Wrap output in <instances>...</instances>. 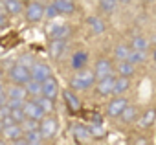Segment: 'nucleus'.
<instances>
[{
	"label": "nucleus",
	"instance_id": "obj_1",
	"mask_svg": "<svg viewBox=\"0 0 156 145\" xmlns=\"http://www.w3.org/2000/svg\"><path fill=\"white\" fill-rule=\"evenodd\" d=\"M96 81H98L96 72H90V70H85L83 68V70H77V74L73 77H70V87L73 90L83 92V90H88Z\"/></svg>",
	"mask_w": 156,
	"mask_h": 145
},
{
	"label": "nucleus",
	"instance_id": "obj_2",
	"mask_svg": "<svg viewBox=\"0 0 156 145\" xmlns=\"http://www.w3.org/2000/svg\"><path fill=\"white\" fill-rule=\"evenodd\" d=\"M9 79H11V83L26 85V83L31 79L30 66H24V64H20V62L13 64V66H11V70H9Z\"/></svg>",
	"mask_w": 156,
	"mask_h": 145
},
{
	"label": "nucleus",
	"instance_id": "obj_3",
	"mask_svg": "<svg viewBox=\"0 0 156 145\" xmlns=\"http://www.w3.org/2000/svg\"><path fill=\"white\" fill-rule=\"evenodd\" d=\"M46 15V9L41 2H31L28 8H26V19L30 22H39L42 20V17Z\"/></svg>",
	"mask_w": 156,
	"mask_h": 145
},
{
	"label": "nucleus",
	"instance_id": "obj_4",
	"mask_svg": "<svg viewBox=\"0 0 156 145\" xmlns=\"http://www.w3.org/2000/svg\"><path fill=\"white\" fill-rule=\"evenodd\" d=\"M30 72H31V79H37V81H41V83L51 76L48 64H44V62H37V61L30 66Z\"/></svg>",
	"mask_w": 156,
	"mask_h": 145
},
{
	"label": "nucleus",
	"instance_id": "obj_5",
	"mask_svg": "<svg viewBox=\"0 0 156 145\" xmlns=\"http://www.w3.org/2000/svg\"><path fill=\"white\" fill-rule=\"evenodd\" d=\"M24 112H26V116L28 118H33V119H42V118H46V112L42 110V107L35 101V99H31V101H26L24 103Z\"/></svg>",
	"mask_w": 156,
	"mask_h": 145
},
{
	"label": "nucleus",
	"instance_id": "obj_6",
	"mask_svg": "<svg viewBox=\"0 0 156 145\" xmlns=\"http://www.w3.org/2000/svg\"><path fill=\"white\" fill-rule=\"evenodd\" d=\"M127 101L123 99V97H114L110 103H108V107H107V114L110 116V118H119L121 116V112L127 108Z\"/></svg>",
	"mask_w": 156,
	"mask_h": 145
},
{
	"label": "nucleus",
	"instance_id": "obj_7",
	"mask_svg": "<svg viewBox=\"0 0 156 145\" xmlns=\"http://www.w3.org/2000/svg\"><path fill=\"white\" fill-rule=\"evenodd\" d=\"M57 119L55 118H51V116H48V118H42L41 119V132H42V136H44V140L46 138H51V136H55V132H57Z\"/></svg>",
	"mask_w": 156,
	"mask_h": 145
},
{
	"label": "nucleus",
	"instance_id": "obj_8",
	"mask_svg": "<svg viewBox=\"0 0 156 145\" xmlns=\"http://www.w3.org/2000/svg\"><path fill=\"white\" fill-rule=\"evenodd\" d=\"M94 72H96L98 81H99V79H105V77H108V76H112V74H114L112 64H110V61H108V59H99V61L96 62Z\"/></svg>",
	"mask_w": 156,
	"mask_h": 145
},
{
	"label": "nucleus",
	"instance_id": "obj_9",
	"mask_svg": "<svg viewBox=\"0 0 156 145\" xmlns=\"http://www.w3.org/2000/svg\"><path fill=\"white\" fill-rule=\"evenodd\" d=\"M114 85H116V77H114V74L108 76V77H105V79H99V83H98V94L103 96V97L114 94Z\"/></svg>",
	"mask_w": 156,
	"mask_h": 145
},
{
	"label": "nucleus",
	"instance_id": "obj_10",
	"mask_svg": "<svg viewBox=\"0 0 156 145\" xmlns=\"http://www.w3.org/2000/svg\"><path fill=\"white\" fill-rule=\"evenodd\" d=\"M57 94H59V85H57V79L50 76L48 79H44V81H42V96L55 99V97H57Z\"/></svg>",
	"mask_w": 156,
	"mask_h": 145
},
{
	"label": "nucleus",
	"instance_id": "obj_11",
	"mask_svg": "<svg viewBox=\"0 0 156 145\" xmlns=\"http://www.w3.org/2000/svg\"><path fill=\"white\" fill-rule=\"evenodd\" d=\"M24 132H26V130H24L22 123H15V125H9V127H4V130H2V136L13 143V141H15V140H19V138H20Z\"/></svg>",
	"mask_w": 156,
	"mask_h": 145
},
{
	"label": "nucleus",
	"instance_id": "obj_12",
	"mask_svg": "<svg viewBox=\"0 0 156 145\" xmlns=\"http://www.w3.org/2000/svg\"><path fill=\"white\" fill-rule=\"evenodd\" d=\"M73 136H75V140L79 141V143H88L94 138L92 132H90V129L85 127V125H75L73 127Z\"/></svg>",
	"mask_w": 156,
	"mask_h": 145
},
{
	"label": "nucleus",
	"instance_id": "obj_13",
	"mask_svg": "<svg viewBox=\"0 0 156 145\" xmlns=\"http://www.w3.org/2000/svg\"><path fill=\"white\" fill-rule=\"evenodd\" d=\"M64 50H66V41H62V39H51V42H50V55L51 57L59 59L64 53Z\"/></svg>",
	"mask_w": 156,
	"mask_h": 145
},
{
	"label": "nucleus",
	"instance_id": "obj_14",
	"mask_svg": "<svg viewBox=\"0 0 156 145\" xmlns=\"http://www.w3.org/2000/svg\"><path fill=\"white\" fill-rule=\"evenodd\" d=\"M62 97H64V101H66V105H68V108L72 112H79L81 110V101L75 97V94H72L70 90H64L62 92Z\"/></svg>",
	"mask_w": 156,
	"mask_h": 145
},
{
	"label": "nucleus",
	"instance_id": "obj_15",
	"mask_svg": "<svg viewBox=\"0 0 156 145\" xmlns=\"http://www.w3.org/2000/svg\"><path fill=\"white\" fill-rule=\"evenodd\" d=\"M28 96V90H26V85H17L13 83L9 88H8V97H17V99H26Z\"/></svg>",
	"mask_w": 156,
	"mask_h": 145
},
{
	"label": "nucleus",
	"instance_id": "obj_16",
	"mask_svg": "<svg viewBox=\"0 0 156 145\" xmlns=\"http://www.w3.org/2000/svg\"><path fill=\"white\" fill-rule=\"evenodd\" d=\"M70 35H72V28L66 26V24H62V26H55V28L51 30V33H50L51 39H62V41H66Z\"/></svg>",
	"mask_w": 156,
	"mask_h": 145
},
{
	"label": "nucleus",
	"instance_id": "obj_17",
	"mask_svg": "<svg viewBox=\"0 0 156 145\" xmlns=\"http://www.w3.org/2000/svg\"><path fill=\"white\" fill-rule=\"evenodd\" d=\"M26 90H28V96L39 97V96H42V83L37 81V79H30L26 83Z\"/></svg>",
	"mask_w": 156,
	"mask_h": 145
},
{
	"label": "nucleus",
	"instance_id": "obj_18",
	"mask_svg": "<svg viewBox=\"0 0 156 145\" xmlns=\"http://www.w3.org/2000/svg\"><path fill=\"white\" fill-rule=\"evenodd\" d=\"M154 119H156V110H154V108H149V110L140 118L138 127H140V129H149V127L154 123Z\"/></svg>",
	"mask_w": 156,
	"mask_h": 145
},
{
	"label": "nucleus",
	"instance_id": "obj_19",
	"mask_svg": "<svg viewBox=\"0 0 156 145\" xmlns=\"http://www.w3.org/2000/svg\"><path fill=\"white\" fill-rule=\"evenodd\" d=\"M4 2V8L8 11V15H19L22 11V0H2Z\"/></svg>",
	"mask_w": 156,
	"mask_h": 145
},
{
	"label": "nucleus",
	"instance_id": "obj_20",
	"mask_svg": "<svg viewBox=\"0 0 156 145\" xmlns=\"http://www.w3.org/2000/svg\"><path fill=\"white\" fill-rule=\"evenodd\" d=\"M87 61H88L87 51H77V53H73V57H72V68H73V70H83L85 64H87Z\"/></svg>",
	"mask_w": 156,
	"mask_h": 145
},
{
	"label": "nucleus",
	"instance_id": "obj_21",
	"mask_svg": "<svg viewBox=\"0 0 156 145\" xmlns=\"http://www.w3.org/2000/svg\"><path fill=\"white\" fill-rule=\"evenodd\" d=\"M55 8L59 9V13H62V15H70V13H73V9H75V6H73V0H55Z\"/></svg>",
	"mask_w": 156,
	"mask_h": 145
},
{
	"label": "nucleus",
	"instance_id": "obj_22",
	"mask_svg": "<svg viewBox=\"0 0 156 145\" xmlns=\"http://www.w3.org/2000/svg\"><path fill=\"white\" fill-rule=\"evenodd\" d=\"M24 138H26V143H28V145H39V143H42V140H44V136H42L41 129L28 130Z\"/></svg>",
	"mask_w": 156,
	"mask_h": 145
},
{
	"label": "nucleus",
	"instance_id": "obj_23",
	"mask_svg": "<svg viewBox=\"0 0 156 145\" xmlns=\"http://www.w3.org/2000/svg\"><path fill=\"white\" fill-rule=\"evenodd\" d=\"M130 88V79L127 76H121L116 79V85H114V94H125L127 90Z\"/></svg>",
	"mask_w": 156,
	"mask_h": 145
},
{
	"label": "nucleus",
	"instance_id": "obj_24",
	"mask_svg": "<svg viewBox=\"0 0 156 145\" xmlns=\"http://www.w3.org/2000/svg\"><path fill=\"white\" fill-rule=\"evenodd\" d=\"M87 22H88V26H90V30H92L94 35H101V33L105 31V24H103L101 19H98V17H90Z\"/></svg>",
	"mask_w": 156,
	"mask_h": 145
},
{
	"label": "nucleus",
	"instance_id": "obj_25",
	"mask_svg": "<svg viewBox=\"0 0 156 145\" xmlns=\"http://www.w3.org/2000/svg\"><path fill=\"white\" fill-rule=\"evenodd\" d=\"M134 66H136V64H132L129 59H127V61H119V64H118L119 76H127V77H130V76L134 74Z\"/></svg>",
	"mask_w": 156,
	"mask_h": 145
},
{
	"label": "nucleus",
	"instance_id": "obj_26",
	"mask_svg": "<svg viewBox=\"0 0 156 145\" xmlns=\"http://www.w3.org/2000/svg\"><path fill=\"white\" fill-rule=\"evenodd\" d=\"M41 107H42V110L46 112V114H51L53 112V99L51 97H46V96H39V97H33Z\"/></svg>",
	"mask_w": 156,
	"mask_h": 145
},
{
	"label": "nucleus",
	"instance_id": "obj_27",
	"mask_svg": "<svg viewBox=\"0 0 156 145\" xmlns=\"http://www.w3.org/2000/svg\"><path fill=\"white\" fill-rule=\"evenodd\" d=\"M121 123H132L134 119H136V107H132V105H127V108L121 112Z\"/></svg>",
	"mask_w": 156,
	"mask_h": 145
},
{
	"label": "nucleus",
	"instance_id": "obj_28",
	"mask_svg": "<svg viewBox=\"0 0 156 145\" xmlns=\"http://www.w3.org/2000/svg\"><path fill=\"white\" fill-rule=\"evenodd\" d=\"M149 48V41L143 35H136L132 39V50H140V51H147Z\"/></svg>",
	"mask_w": 156,
	"mask_h": 145
},
{
	"label": "nucleus",
	"instance_id": "obj_29",
	"mask_svg": "<svg viewBox=\"0 0 156 145\" xmlns=\"http://www.w3.org/2000/svg\"><path fill=\"white\" fill-rule=\"evenodd\" d=\"M130 51H132V48L129 50V46H118L116 50H114V57L118 59V61H127L129 59V55H130Z\"/></svg>",
	"mask_w": 156,
	"mask_h": 145
},
{
	"label": "nucleus",
	"instance_id": "obj_30",
	"mask_svg": "<svg viewBox=\"0 0 156 145\" xmlns=\"http://www.w3.org/2000/svg\"><path fill=\"white\" fill-rule=\"evenodd\" d=\"M145 57H147V51L132 50V51H130V55H129V61H130L132 64H140V62H143V61H145Z\"/></svg>",
	"mask_w": 156,
	"mask_h": 145
},
{
	"label": "nucleus",
	"instance_id": "obj_31",
	"mask_svg": "<svg viewBox=\"0 0 156 145\" xmlns=\"http://www.w3.org/2000/svg\"><path fill=\"white\" fill-rule=\"evenodd\" d=\"M22 127H24V130L28 132V130H35V129H41V123H39V119L28 118V119H24V121H22Z\"/></svg>",
	"mask_w": 156,
	"mask_h": 145
},
{
	"label": "nucleus",
	"instance_id": "obj_32",
	"mask_svg": "<svg viewBox=\"0 0 156 145\" xmlns=\"http://www.w3.org/2000/svg\"><path fill=\"white\" fill-rule=\"evenodd\" d=\"M88 129H90V132H92L94 138H101V136H105L103 123H92V125H88Z\"/></svg>",
	"mask_w": 156,
	"mask_h": 145
},
{
	"label": "nucleus",
	"instance_id": "obj_33",
	"mask_svg": "<svg viewBox=\"0 0 156 145\" xmlns=\"http://www.w3.org/2000/svg\"><path fill=\"white\" fill-rule=\"evenodd\" d=\"M118 2H119V0H99V6H101V9L105 13H110V11H114Z\"/></svg>",
	"mask_w": 156,
	"mask_h": 145
},
{
	"label": "nucleus",
	"instance_id": "obj_34",
	"mask_svg": "<svg viewBox=\"0 0 156 145\" xmlns=\"http://www.w3.org/2000/svg\"><path fill=\"white\" fill-rule=\"evenodd\" d=\"M11 116L15 118V121L17 123H22L28 116H26V112H24V107H20V108H11Z\"/></svg>",
	"mask_w": 156,
	"mask_h": 145
},
{
	"label": "nucleus",
	"instance_id": "obj_35",
	"mask_svg": "<svg viewBox=\"0 0 156 145\" xmlns=\"http://www.w3.org/2000/svg\"><path fill=\"white\" fill-rule=\"evenodd\" d=\"M24 103H26V99H17V97H8V101H6V105L9 108H20V107H24Z\"/></svg>",
	"mask_w": 156,
	"mask_h": 145
},
{
	"label": "nucleus",
	"instance_id": "obj_36",
	"mask_svg": "<svg viewBox=\"0 0 156 145\" xmlns=\"http://www.w3.org/2000/svg\"><path fill=\"white\" fill-rule=\"evenodd\" d=\"M8 24V11L4 8V2H0V28H6Z\"/></svg>",
	"mask_w": 156,
	"mask_h": 145
},
{
	"label": "nucleus",
	"instance_id": "obj_37",
	"mask_svg": "<svg viewBox=\"0 0 156 145\" xmlns=\"http://www.w3.org/2000/svg\"><path fill=\"white\" fill-rule=\"evenodd\" d=\"M57 15H59V9L55 8V4H50V6L46 8V17H48V19H55Z\"/></svg>",
	"mask_w": 156,
	"mask_h": 145
},
{
	"label": "nucleus",
	"instance_id": "obj_38",
	"mask_svg": "<svg viewBox=\"0 0 156 145\" xmlns=\"http://www.w3.org/2000/svg\"><path fill=\"white\" fill-rule=\"evenodd\" d=\"M19 62H20V64H24V66H31L35 61H33V57H31V55H22V57L19 59Z\"/></svg>",
	"mask_w": 156,
	"mask_h": 145
},
{
	"label": "nucleus",
	"instance_id": "obj_39",
	"mask_svg": "<svg viewBox=\"0 0 156 145\" xmlns=\"http://www.w3.org/2000/svg\"><path fill=\"white\" fill-rule=\"evenodd\" d=\"M92 123H103V118H101L99 114H94V116H92Z\"/></svg>",
	"mask_w": 156,
	"mask_h": 145
},
{
	"label": "nucleus",
	"instance_id": "obj_40",
	"mask_svg": "<svg viewBox=\"0 0 156 145\" xmlns=\"http://www.w3.org/2000/svg\"><path fill=\"white\" fill-rule=\"evenodd\" d=\"M2 130H4V121L0 119V134H2Z\"/></svg>",
	"mask_w": 156,
	"mask_h": 145
},
{
	"label": "nucleus",
	"instance_id": "obj_41",
	"mask_svg": "<svg viewBox=\"0 0 156 145\" xmlns=\"http://www.w3.org/2000/svg\"><path fill=\"white\" fill-rule=\"evenodd\" d=\"M119 2H121V4H129V2H130V0H119Z\"/></svg>",
	"mask_w": 156,
	"mask_h": 145
},
{
	"label": "nucleus",
	"instance_id": "obj_42",
	"mask_svg": "<svg viewBox=\"0 0 156 145\" xmlns=\"http://www.w3.org/2000/svg\"><path fill=\"white\" fill-rule=\"evenodd\" d=\"M152 42H154V44H156V35H154V37H152Z\"/></svg>",
	"mask_w": 156,
	"mask_h": 145
},
{
	"label": "nucleus",
	"instance_id": "obj_43",
	"mask_svg": "<svg viewBox=\"0 0 156 145\" xmlns=\"http://www.w3.org/2000/svg\"><path fill=\"white\" fill-rule=\"evenodd\" d=\"M154 61H156V51H154Z\"/></svg>",
	"mask_w": 156,
	"mask_h": 145
},
{
	"label": "nucleus",
	"instance_id": "obj_44",
	"mask_svg": "<svg viewBox=\"0 0 156 145\" xmlns=\"http://www.w3.org/2000/svg\"><path fill=\"white\" fill-rule=\"evenodd\" d=\"M149 2H154V0H149Z\"/></svg>",
	"mask_w": 156,
	"mask_h": 145
},
{
	"label": "nucleus",
	"instance_id": "obj_45",
	"mask_svg": "<svg viewBox=\"0 0 156 145\" xmlns=\"http://www.w3.org/2000/svg\"><path fill=\"white\" fill-rule=\"evenodd\" d=\"M0 143H2V141H0Z\"/></svg>",
	"mask_w": 156,
	"mask_h": 145
}]
</instances>
